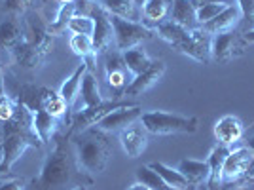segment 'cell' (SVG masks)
Masks as SVG:
<instances>
[{
    "instance_id": "8992f818",
    "label": "cell",
    "mask_w": 254,
    "mask_h": 190,
    "mask_svg": "<svg viewBox=\"0 0 254 190\" xmlns=\"http://www.w3.org/2000/svg\"><path fill=\"white\" fill-rule=\"evenodd\" d=\"M211 42H212V34L201 29V27H197V29H191L188 31V34L177 42L173 48L177 50V52L184 53V55H188L190 59L193 61H197V63L201 65H207L211 61Z\"/></svg>"
},
{
    "instance_id": "5bb4252c",
    "label": "cell",
    "mask_w": 254,
    "mask_h": 190,
    "mask_svg": "<svg viewBox=\"0 0 254 190\" xmlns=\"http://www.w3.org/2000/svg\"><path fill=\"white\" fill-rule=\"evenodd\" d=\"M95 21V29H93V48H95V53L105 52L108 48V44L112 42V36H114V29H112V23H110V13H106L99 4L91 8V13H89Z\"/></svg>"
},
{
    "instance_id": "83f0119b",
    "label": "cell",
    "mask_w": 254,
    "mask_h": 190,
    "mask_svg": "<svg viewBox=\"0 0 254 190\" xmlns=\"http://www.w3.org/2000/svg\"><path fill=\"white\" fill-rule=\"evenodd\" d=\"M150 168L154 169L159 177L167 183V187H171L173 190H188L191 187L190 183H188V179L180 173L179 169L169 168L163 162H154V164H150Z\"/></svg>"
},
{
    "instance_id": "7bdbcfd3",
    "label": "cell",
    "mask_w": 254,
    "mask_h": 190,
    "mask_svg": "<svg viewBox=\"0 0 254 190\" xmlns=\"http://www.w3.org/2000/svg\"><path fill=\"white\" fill-rule=\"evenodd\" d=\"M243 40L247 44H254V29H251V31L243 32Z\"/></svg>"
},
{
    "instance_id": "e575fe53",
    "label": "cell",
    "mask_w": 254,
    "mask_h": 190,
    "mask_svg": "<svg viewBox=\"0 0 254 190\" xmlns=\"http://www.w3.org/2000/svg\"><path fill=\"white\" fill-rule=\"evenodd\" d=\"M66 29L72 34H85V36H93V29H95V21L89 13H76L74 17L68 21Z\"/></svg>"
},
{
    "instance_id": "bcb514c9",
    "label": "cell",
    "mask_w": 254,
    "mask_h": 190,
    "mask_svg": "<svg viewBox=\"0 0 254 190\" xmlns=\"http://www.w3.org/2000/svg\"><path fill=\"white\" fill-rule=\"evenodd\" d=\"M247 148H249V150H251V152L254 154V135H253V137L247 139Z\"/></svg>"
},
{
    "instance_id": "30bf717a",
    "label": "cell",
    "mask_w": 254,
    "mask_h": 190,
    "mask_svg": "<svg viewBox=\"0 0 254 190\" xmlns=\"http://www.w3.org/2000/svg\"><path fill=\"white\" fill-rule=\"evenodd\" d=\"M140 116H142V106L131 103V105L116 108V110H112L110 114H106L95 127H99V129L105 131V133L122 131V129H126V127L137 124L138 120H140Z\"/></svg>"
},
{
    "instance_id": "1f68e13d",
    "label": "cell",
    "mask_w": 254,
    "mask_h": 190,
    "mask_svg": "<svg viewBox=\"0 0 254 190\" xmlns=\"http://www.w3.org/2000/svg\"><path fill=\"white\" fill-rule=\"evenodd\" d=\"M76 13H78L76 2H74V4H61V8L57 10L55 17H53L52 23H50V31H52L53 34L63 32L64 29H66V25H68V21L74 17Z\"/></svg>"
},
{
    "instance_id": "484cf974",
    "label": "cell",
    "mask_w": 254,
    "mask_h": 190,
    "mask_svg": "<svg viewBox=\"0 0 254 190\" xmlns=\"http://www.w3.org/2000/svg\"><path fill=\"white\" fill-rule=\"evenodd\" d=\"M21 40H23V29L13 17L11 19H4V21L0 23V50L11 52Z\"/></svg>"
},
{
    "instance_id": "60d3db41",
    "label": "cell",
    "mask_w": 254,
    "mask_h": 190,
    "mask_svg": "<svg viewBox=\"0 0 254 190\" xmlns=\"http://www.w3.org/2000/svg\"><path fill=\"white\" fill-rule=\"evenodd\" d=\"M191 6L195 8V10H199L203 6H207V4H212V2H218V0H190Z\"/></svg>"
},
{
    "instance_id": "2e32d148",
    "label": "cell",
    "mask_w": 254,
    "mask_h": 190,
    "mask_svg": "<svg viewBox=\"0 0 254 190\" xmlns=\"http://www.w3.org/2000/svg\"><path fill=\"white\" fill-rule=\"evenodd\" d=\"M214 137L220 145H235L245 137V127L241 124V120L232 114L222 116L216 124H214Z\"/></svg>"
},
{
    "instance_id": "6da1fadb",
    "label": "cell",
    "mask_w": 254,
    "mask_h": 190,
    "mask_svg": "<svg viewBox=\"0 0 254 190\" xmlns=\"http://www.w3.org/2000/svg\"><path fill=\"white\" fill-rule=\"evenodd\" d=\"M2 139H4V160L0 164V173H8L15 162L25 154L27 148H40L44 143L32 129L31 108L17 101V110L11 120L4 122L2 126Z\"/></svg>"
},
{
    "instance_id": "7402d4cb",
    "label": "cell",
    "mask_w": 254,
    "mask_h": 190,
    "mask_svg": "<svg viewBox=\"0 0 254 190\" xmlns=\"http://www.w3.org/2000/svg\"><path fill=\"white\" fill-rule=\"evenodd\" d=\"M188 179L190 185H201V183H207L209 181V164L207 160L201 162V160H193V158H184L179 162V168H177Z\"/></svg>"
},
{
    "instance_id": "9c48e42d",
    "label": "cell",
    "mask_w": 254,
    "mask_h": 190,
    "mask_svg": "<svg viewBox=\"0 0 254 190\" xmlns=\"http://www.w3.org/2000/svg\"><path fill=\"white\" fill-rule=\"evenodd\" d=\"M127 105H131V103H129V101H106V103L103 101L101 105L84 108V110H80L74 116V120H72V131L80 133V131H84V129L95 127L106 114H110L112 110L122 108V106H127Z\"/></svg>"
},
{
    "instance_id": "f1b7e54d",
    "label": "cell",
    "mask_w": 254,
    "mask_h": 190,
    "mask_svg": "<svg viewBox=\"0 0 254 190\" xmlns=\"http://www.w3.org/2000/svg\"><path fill=\"white\" fill-rule=\"evenodd\" d=\"M126 63H124V57H120V55H108V59H106V82L110 88H124L126 86Z\"/></svg>"
},
{
    "instance_id": "603a6c76",
    "label": "cell",
    "mask_w": 254,
    "mask_h": 190,
    "mask_svg": "<svg viewBox=\"0 0 254 190\" xmlns=\"http://www.w3.org/2000/svg\"><path fill=\"white\" fill-rule=\"evenodd\" d=\"M97 4L110 15L129 19V21H138L140 19L138 6L133 0H97Z\"/></svg>"
},
{
    "instance_id": "ac0fdd59",
    "label": "cell",
    "mask_w": 254,
    "mask_h": 190,
    "mask_svg": "<svg viewBox=\"0 0 254 190\" xmlns=\"http://www.w3.org/2000/svg\"><path fill=\"white\" fill-rule=\"evenodd\" d=\"M243 19V13L239 10L237 4H230L222 13H218L212 21H209L207 25H203L201 29L209 32V34H220V32H228V31H235V27L241 23Z\"/></svg>"
},
{
    "instance_id": "9a60e30c",
    "label": "cell",
    "mask_w": 254,
    "mask_h": 190,
    "mask_svg": "<svg viewBox=\"0 0 254 190\" xmlns=\"http://www.w3.org/2000/svg\"><path fill=\"white\" fill-rule=\"evenodd\" d=\"M175 0H144L140 6V23L148 29H156L158 25L165 23L171 17Z\"/></svg>"
},
{
    "instance_id": "ab89813d",
    "label": "cell",
    "mask_w": 254,
    "mask_h": 190,
    "mask_svg": "<svg viewBox=\"0 0 254 190\" xmlns=\"http://www.w3.org/2000/svg\"><path fill=\"white\" fill-rule=\"evenodd\" d=\"M237 6H239L245 19L254 21V0H237Z\"/></svg>"
},
{
    "instance_id": "4fadbf2b",
    "label": "cell",
    "mask_w": 254,
    "mask_h": 190,
    "mask_svg": "<svg viewBox=\"0 0 254 190\" xmlns=\"http://www.w3.org/2000/svg\"><path fill=\"white\" fill-rule=\"evenodd\" d=\"M10 53L11 57H13V61H15V65H19L21 69H27V71H38L46 63L48 55H50V53H46L40 48H36L34 44L27 42L25 38Z\"/></svg>"
},
{
    "instance_id": "74e56055",
    "label": "cell",
    "mask_w": 254,
    "mask_h": 190,
    "mask_svg": "<svg viewBox=\"0 0 254 190\" xmlns=\"http://www.w3.org/2000/svg\"><path fill=\"white\" fill-rule=\"evenodd\" d=\"M27 179L21 175H2L0 177V190H25Z\"/></svg>"
},
{
    "instance_id": "5b68a950",
    "label": "cell",
    "mask_w": 254,
    "mask_h": 190,
    "mask_svg": "<svg viewBox=\"0 0 254 190\" xmlns=\"http://www.w3.org/2000/svg\"><path fill=\"white\" fill-rule=\"evenodd\" d=\"M110 23H112V29H114L116 48L120 52H127L131 48H137L144 40L152 38V34H154L152 29H148L140 21H129V19L110 15Z\"/></svg>"
},
{
    "instance_id": "e0dca14e",
    "label": "cell",
    "mask_w": 254,
    "mask_h": 190,
    "mask_svg": "<svg viewBox=\"0 0 254 190\" xmlns=\"http://www.w3.org/2000/svg\"><path fill=\"white\" fill-rule=\"evenodd\" d=\"M144 131H146L144 127H138L135 124L120 131V143H122V148L129 158H138L146 150L148 139H146Z\"/></svg>"
},
{
    "instance_id": "836d02e7",
    "label": "cell",
    "mask_w": 254,
    "mask_h": 190,
    "mask_svg": "<svg viewBox=\"0 0 254 190\" xmlns=\"http://www.w3.org/2000/svg\"><path fill=\"white\" fill-rule=\"evenodd\" d=\"M137 181L142 183V185H146L152 190H173L171 187H167V183L161 179L150 166H140L137 169Z\"/></svg>"
},
{
    "instance_id": "d6a6232c",
    "label": "cell",
    "mask_w": 254,
    "mask_h": 190,
    "mask_svg": "<svg viewBox=\"0 0 254 190\" xmlns=\"http://www.w3.org/2000/svg\"><path fill=\"white\" fill-rule=\"evenodd\" d=\"M230 4H233L232 0H218V2H212V4H207L199 10H195V19H197V25L203 27L209 21H212L218 13H222Z\"/></svg>"
},
{
    "instance_id": "f6af8a7d",
    "label": "cell",
    "mask_w": 254,
    "mask_h": 190,
    "mask_svg": "<svg viewBox=\"0 0 254 190\" xmlns=\"http://www.w3.org/2000/svg\"><path fill=\"white\" fill-rule=\"evenodd\" d=\"M4 160V139H2V131H0V164Z\"/></svg>"
},
{
    "instance_id": "d590c367",
    "label": "cell",
    "mask_w": 254,
    "mask_h": 190,
    "mask_svg": "<svg viewBox=\"0 0 254 190\" xmlns=\"http://www.w3.org/2000/svg\"><path fill=\"white\" fill-rule=\"evenodd\" d=\"M68 46H70V50H72L78 57H82V59L93 57V53H95L91 36H85V34H72L70 40H68Z\"/></svg>"
},
{
    "instance_id": "52a82bcc",
    "label": "cell",
    "mask_w": 254,
    "mask_h": 190,
    "mask_svg": "<svg viewBox=\"0 0 254 190\" xmlns=\"http://www.w3.org/2000/svg\"><path fill=\"white\" fill-rule=\"evenodd\" d=\"M245 46L247 42L243 40V34L237 31H228L214 34L211 42V57L214 61H232L235 57H241L245 53Z\"/></svg>"
},
{
    "instance_id": "681fc988",
    "label": "cell",
    "mask_w": 254,
    "mask_h": 190,
    "mask_svg": "<svg viewBox=\"0 0 254 190\" xmlns=\"http://www.w3.org/2000/svg\"><path fill=\"white\" fill-rule=\"evenodd\" d=\"M133 2H135V4H137L138 8H140V6H142V4H144V0H133Z\"/></svg>"
},
{
    "instance_id": "8d00e7d4",
    "label": "cell",
    "mask_w": 254,
    "mask_h": 190,
    "mask_svg": "<svg viewBox=\"0 0 254 190\" xmlns=\"http://www.w3.org/2000/svg\"><path fill=\"white\" fill-rule=\"evenodd\" d=\"M34 0H2V10L8 15L15 17V15H25L27 10L32 6Z\"/></svg>"
},
{
    "instance_id": "44dd1931",
    "label": "cell",
    "mask_w": 254,
    "mask_h": 190,
    "mask_svg": "<svg viewBox=\"0 0 254 190\" xmlns=\"http://www.w3.org/2000/svg\"><path fill=\"white\" fill-rule=\"evenodd\" d=\"M87 69H89L87 59H82V63L76 67L74 73L64 80L63 86H61V90H59V95L64 99V103L68 105V108L74 105L76 97H78V92H80V88H82V78H84V74L87 73Z\"/></svg>"
},
{
    "instance_id": "f35d334b",
    "label": "cell",
    "mask_w": 254,
    "mask_h": 190,
    "mask_svg": "<svg viewBox=\"0 0 254 190\" xmlns=\"http://www.w3.org/2000/svg\"><path fill=\"white\" fill-rule=\"evenodd\" d=\"M17 110V101H11L8 95H0V122H8Z\"/></svg>"
},
{
    "instance_id": "f907efd6",
    "label": "cell",
    "mask_w": 254,
    "mask_h": 190,
    "mask_svg": "<svg viewBox=\"0 0 254 190\" xmlns=\"http://www.w3.org/2000/svg\"><path fill=\"white\" fill-rule=\"evenodd\" d=\"M235 190H253V189H247V187H241V189H235Z\"/></svg>"
},
{
    "instance_id": "d6986e66",
    "label": "cell",
    "mask_w": 254,
    "mask_h": 190,
    "mask_svg": "<svg viewBox=\"0 0 254 190\" xmlns=\"http://www.w3.org/2000/svg\"><path fill=\"white\" fill-rule=\"evenodd\" d=\"M230 154V148L226 145H216V147L211 150L209 158H207V164H209V190H218L222 187V173H224V164H226V158Z\"/></svg>"
},
{
    "instance_id": "d4e9b609",
    "label": "cell",
    "mask_w": 254,
    "mask_h": 190,
    "mask_svg": "<svg viewBox=\"0 0 254 190\" xmlns=\"http://www.w3.org/2000/svg\"><path fill=\"white\" fill-rule=\"evenodd\" d=\"M40 106L57 120L64 116L68 110V105L64 103V99L59 95V92H53L52 88H40Z\"/></svg>"
},
{
    "instance_id": "ffe728a7",
    "label": "cell",
    "mask_w": 254,
    "mask_h": 190,
    "mask_svg": "<svg viewBox=\"0 0 254 190\" xmlns=\"http://www.w3.org/2000/svg\"><path fill=\"white\" fill-rule=\"evenodd\" d=\"M31 114H32V129H34V133L40 137V141H42L44 145L50 143L55 137V133H57V126H59L57 124V118L48 114L42 106L32 108Z\"/></svg>"
},
{
    "instance_id": "c3c4849f",
    "label": "cell",
    "mask_w": 254,
    "mask_h": 190,
    "mask_svg": "<svg viewBox=\"0 0 254 190\" xmlns=\"http://www.w3.org/2000/svg\"><path fill=\"white\" fill-rule=\"evenodd\" d=\"M59 4H74L76 0H57Z\"/></svg>"
},
{
    "instance_id": "ba28073f",
    "label": "cell",
    "mask_w": 254,
    "mask_h": 190,
    "mask_svg": "<svg viewBox=\"0 0 254 190\" xmlns=\"http://www.w3.org/2000/svg\"><path fill=\"white\" fill-rule=\"evenodd\" d=\"M53 36H55V34L50 31V25L44 23L38 13L31 11V13L25 15L23 38H25L27 42L34 44L36 48H40V50H44L46 53H50L53 48Z\"/></svg>"
},
{
    "instance_id": "7dc6e473",
    "label": "cell",
    "mask_w": 254,
    "mask_h": 190,
    "mask_svg": "<svg viewBox=\"0 0 254 190\" xmlns=\"http://www.w3.org/2000/svg\"><path fill=\"white\" fill-rule=\"evenodd\" d=\"M66 190H89L85 185H82V183H78V185H74V187H70V189H66Z\"/></svg>"
},
{
    "instance_id": "cb8c5ba5",
    "label": "cell",
    "mask_w": 254,
    "mask_h": 190,
    "mask_svg": "<svg viewBox=\"0 0 254 190\" xmlns=\"http://www.w3.org/2000/svg\"><path fill=\"white\" fill-rule=\"evenodd\" d=\"M171 21L179 23L184 29H197V19H195V8L191 6L190 0H175L173 10H171Z\"/></svg>"
},
{
    "instance_id": "4dcf8cb0",
    "label": "cell",
    "mask_w": 254,
    "mask_h": 190,
    "mask_svg": "<svg viewBox=\"0 0 254 190\" xmlns=\"http://www.w3.org/2000/svg\"><path fill=\"white\" fill-rule=\"evenodd\" d=\"M154 31L158 32L159 38H163L165 42H169L171 46H175L177 42H180L186 34H188V31L190 29H184L182 25H179V23L171 21V19H167L165 23H161V25H158Z\"/></svg>"
},
{
    "instance_id": "3957f363",
    "label": "cell",
    "mask_w": 254,
    "mask_h": 190,
    "mask_svg": "<svg viewBox=\"0 0 254 190\" xmlns=\"http://www.w3.org/2000/svg\"><path fill=\"white\" fill-rule=\"evenodd\" d=\"M74 169H78V166L68 150L66 137L55 135V148L44 160L38 177L32 181V190H66Z\"/></svg>"
},
{
    "instance_id": "8fae6325",
    "label": "cell",
    "mask_w": 254,
    "mask_h": 190,
    "mask_svg": "<svg viewBox=\"0 0 254 190\" xmlns=\"http://www.w3.org/2000/svg\"><path fill=\"white\" fill-rule=\"evenodd\" d=\"M167 71V65L163 59H154L152 65L144 73H140L138 76H135L129 84H127L124 95H129V97H138V95L146 94L148 90H152L154 86L158 84L159 80L163 78V74Z\"/></svg>"
},
{
    "instance_id": "b9f144b4",
    "label": "cell",
    "mask_w": 254,
    "mask_h": 190,
    "mask_svg": "<svg viewBox=\"0 0 254 190\" xmlns=\"http://www.w3.org/2000/svg\"><path fill=\"white\" fill-rule=\"evenodd\" d=\"M0 95H6V80H4V71L0 65Z\"/></svg>"
},
{
    "instance_id": "7c38bea8",
    "label": "cell",
    "mask_w": 254,
    "mask_h": 190,
    "mask_svg": "<svg viewBox=\"0 0 254 190\" xmlns=\"http://www.w3.org/2000/svg\"><path fill=\"white\" fill-rule=\"evenodd\" d=\"M254 154L247 147H239L230 150L226 164H224L222 173V185H232V183H239L241 177L245 175L247 168L251 166Z\"/></svg>"
},
{
    "instance_id": "4316f807",
    "label": "cell",
    "mask_w": 254,
    "mask_h": 190,
    "mask_svg": "<svg viewBox=\"0 0 254 190\" xmlns=\"http://www.w3.org/2000/svg\"><path fill=\"white\" fill-rule=\"evenodd\" d=\"M152 61H154V59H152L142 48H138V46L124 52V63H126L127 73L133 74V78L138 76L140 73H144L150 65H152Z\"/></svg>"
},
{
    "instance_id": "ee69618b",
    "label": "cell",
    "mask_w": 254,
    "mask_h": 190,
    "mask_svg": "<svg viewBox=\"0 0 254 190\" xmlns=\"http://www.w3.org/2000/svg\"><path fill=\"white\" fill-rule=\"evenodd\" d=\"M127 190H152V189H148L146 185H142V183H138V181H137V183H133V185H131Z\"/></svg>"
},
{
    "instance_id": "f546056e",
    "label": "cell",
    "mask_w": 254,
    "mask_h": 190,
    "mask_svg": "<svg viewBox=\"0 0 254 190\" xmlns=\"http://www.w3.org/2000/svg\"><path fill=\"white\" fill-rule=\"evenodd\" d=\"M82 101H84V108L89 106H97L103 103V97H101V90H99V82H97L95 74L87 73L82 78Z\"/></svg>"
},
{
    "instance_id": "7a4b0ae2",
    "label": "cell",
    "mask_w": 254,
    "mask_h": 190,
    "mask_svg": "<svg viewBox=\"0 0 254 190\" xmlns=\"http://www.w3.org/2000/svg\"><path fill=\"white\" fill-rule=\"evenodd\" d=\"M72 148L78 171H84L85 175H101L112 156L110 141L99 127H89L76 133L72 139Z\"/></svg>"
},
{
    "instance_id": "277c9868",
    "label": "cell",
    "mask_w": 254,
    "mask_h": 190,
    "mask_svg": "<svg viewBox=\"0 0 254 190\" xmlns=\"http://www.w3.org/2000/svg\"><path fill=\"white\" fill-rule=\"evenodd\" d=\"M142 127L152 135H179V133H195L199 127L197 116H180L163 110L142 112Z\"/></svg>"
}]
</instances>
